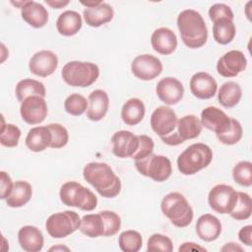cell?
<instances>
[{
	"label": "cell",
	"instance_id": "cell-22",
	"mask_svg": "<svg viewBox=\"0 0 252 252\" xmlns=\"http://www.w3.org/2000/svg\"><path fill=\"white\" fill-rule=\"evenodd\" d=\"M23 20L31 27L40 29L48 22V12L44 6L35 1H28L21 9Z\"/></svg>",
	"mask_w": 252,
	"mask_h": 252
},
{
	"label": "cell",
	"instance_id": "cell-36",
	"mask_svg": "<svg viewBox=\"0 0 252 252\" xmlns=\"http://www.w3.org/2000/svg\"><path fill=\"white\" fill-rule=\"evenodd\" d=\"M89 106L87 98L80 94H72L66 97L64 101L65 111L71 115L79 116L82 115Z\"/></svg>",
	"mask_w": 252,
	"mask_h": 252
},
{
	"label": "cell",
	"instance_id": "cell-6",
	"mask_svg": "<svg viewBox=\"0 0 252 252\" xmlns=\"http://www.w3.org/2000/svg\"><path fill=\"white\" fill-rule=\"evenodd\" d=\"M61 202L69 207H76L83 211H93L96 208L97 198L88 188L76 181L65 182L59 191Z\"/></svg>",
	"mask_w": 252,
	"mask_h": 252
},
{
	"label": "cell",
	"instance_id": "cell-20",
	"mask_svg": "<svg viewBox=\"0 0 252 252\" xmlns=\"http://www.w3.org/2000/svg\"><path fill=\"white\" fill-rule=\"evenodd\" d=\"M196 233L200 239L210 242L219 238L221 233V223L220 220L211 215H202L196 222Z\"/></svg>",
	"mask_w": 252,
	"mask_h": 252
},
{
	"label": "cell",
	"instance_id": "cell-5",
	"mask_svg": "<svg viewBox=\"0 0 252 252\" xmlns=\"http://www.w3.org/2000/svg\"><path fill=\"white\" fill-rule=\"evenodd\" d=\"M61 76L63 81L71 87L86 88L97 80L99 68L92 62L70 61L63 66Z\"/></svg>",
	"mask_w": 252,
	"mask_h": 252
},
{
	"label": "cell",
	"instance_id": "cell-13",
	"mask_svg": "<svg viewBox=\"0 0 252 252\" xmlns=\"http://www.w3.org/2000/svg\"><path fill=\"white\" fill-rule=\"evenodd\" d=\"M247 66V59L240 50H230L224 53L217 63L218 73L224 78L236 77Z\"/></svg>",
	"mask_w": 252,
	"mask_h": 252
},
{
	"label": "cell",
	"instance_id": "cell-12",
	"mask_svg": "<svg viewBox=\"0 0 252 252\" xmlns=\"http://www.w3.org/2000/svg\"><path fill=\"white\" fill-rule=\"evenodd\" d=\"M177 116L168 106H158L151 115V127L159 137L167 136L174 132L177 125Z\"/></svg>",
	"mask_w": 252,
	"mask_h": 252
},
{
	"label": "cell",
	"instance_id": "cell-9",
	"mask_svg": "<svg viewBox=\"0 0 252 252\" xmlns=\"http://www.w3.org/2000/svg\"><path fill=\"white\" fill-rule=\"evenodd\" d=\"M237 201V192L232 186L218 184L214 186L208 195V203L211 209L219 214H229Z\"/></svg>",
	"mask_w": 252,
	"mask_h": 252
},
{
	"label": "cell",
	"instance_id": "cell-27",
	"mask_svg": "<svg viewBox=\"0 0 252 252\" xmlns=\"http://www.w3.org/2000/svg\"><path fill=\"white\" fill-rule=\"evenodd\" d=\"M146 113L144 102L137 97L129 98L122 106L121 118L123 122L129 126L139 124Z\"/></svg>",
	"mask_w": 252,
	"mask_h": 252
},
{
	"label": "cell",
	"instance_id": "cell-17",
	"mask_svg": "<svg viewBox=\"0 0 252 252\" xmlns=\"http://www.w3.org/2000/svg\"><path fill=\"white\" fill-rule=\"evenodd\" d=\"M201 124L203 127L215 132L217 135L228 130L231 117L216 106H208L201 112Z\"/></svg>",
	"mask_w": 252,
	"mask_h": 252
},
{
	"label": "cell",
	"instance_id": "cell-50",
	"mask_svg": "<svg viewBox=\"0 0 252 252\" xmlns=\"http://www.w3.org/2000/svg\"><path fill=\"white\" fill-rule=\"evenodd\" d=\"M101 1H94V0H90V1H81V4L86 6V8H93L100 4Z\"/></svg>",
	"mask_w": 252,
	"mask_h": 252
},
{
	"label": "cell",
	"instance_id": "cell-24",
	"mask_svg": "<svg viewBox=\"0 0 252 252\" xmlns=\"http://www.w3.org/2000/svg\"><path fill=\"white\" fill-rule=\"evenodd\" d=\"M83 16L87 25L93 28H98L106 23H109L113 19L114 12L109 4L101 2L95 7L85 8Z\"/></svg>",
	"mask_w": 252,
	"mask_h": 252
},
{
	"label": "cell",
	"instance_id": "cell-26",
	"mask_svg": "<svg viewBox=\"0 0 252 252\" xmlns=\"http://www.w3.org/2000/svg\"><path fill=\"white\" fill-rule=\"evenodd\" d=\"M82 24V17L78 12L67 10L59 15L56 21V29L61 35L72 36L79 32Z\"/></svg>",
	"mask_w": 252,
	"mask_h": 252
},
{
	"label": "cell",
	"instance_id": "cell-34",
	"mask_svg": "<svg viewBox=\"0 0 252 252\" xmlns=\"http://www.w3.org/2000/svg\"><path fill=\"white\" fill-rule=\"evenodd\" d=\"M252 201L251 197L244 192H237V201L233 210L229 213L230 217L236 220H244L251 217Z\"/></svg>",
	"mask_w": 252,
	"mask_h": 252
},
{
	"label": "cell",
	"instance_id": "cell-31",
	"mask_svg": "<svg viewBox=\"0 0 252 252\" xmlns=\"http://www.w3.org/2000/svg\"><path fill=\"white\" fill-rule=\"evenodd\" d=\"M242 90L239 84L229 81L222 84L218 93L219 102L226 108L235 106L241 99Z\"/></svg>",
	"mask_w": 252,
	"mask_h": 252
},
{
	"label": "cell",
	"instance_id": "cell-51",
	"mask_svg": "<svg viewBox=\"0 0 252 252\" xmlns=\"http://www.w3.org/2000/svg\"><path fill=\"white\" fill-rule=\"evenodd\" d=\"M251 4H252V2L249 1V2L246 4V7H245V13H246V16H247V18H248L249 21H251V14H250V12H249V10H250L249 6H250Z\"/></svg>",
	"mask_w": 252,
	"mask_h": 252
},
{
	"label": "cell",
	"instance_id": "cell-25",
	"mask_svg": "<svg viewBox=\"0 0 252 252\" xmlns=\"http://www.w3.org/2000/svg\"><path fill=\"white\" fill-rule=\"evenodd\" d=\"M51 140V132L47 125H45L32 128L28 132L25 143L29 150L34 153H39L50 147Z\"/></svg>",
	"mask_w": 252,
	"mask_h": 252
},
{
	"label": "cell",
	"instance_id": "cell-33",
	"mask_svg": "<svg viewBox=\"0 0 252 252\" xmlns=\"http://www.w3.org/2000/svg\"><path fill=\"white\" fill-rule=\"evenodd\" d=\"M15 94L18 100L22 102L25 98L32 95H39L44 97L46 95V91L41 82L32 79H24L17 84Z\"/></svg>",
	"mask_w": 252,
	"mask_h": 252
},
{
	"label": "cell",
	"instance_id": "cell-1",
	"mask_svg": "<svg viewBox=\"0 0 252 252\" xmlns=\"http://www.w3.org/2000/svg\"><path fill=\"white\" fill-rule=\"evenodd\" d=\"M85 180L104 198H114L121 191L120 178L104 162H90L83 170Z\"/></svg>",
	"mask_w": 252,
	"mask_h": 252
},
{
	"label": "cell",
	"instance_id": "cell-52",
	"mask_svg": "<svg viewBox=\"0 0 252 252\" xmlns=\"http://www.w3.org/2000/svg\"><path fill=\"white\" fill-rule=\"evenodd\" d=\"M58 249H59V250H67V251L69 250V248H67V247H64V246H56V247L54 246V247L50 248L49 250H50V251H52V250H55V251H56V250H58Z\"/></svg>",
	"mask_w": 252,
	"mask_h": 252
},
{
	"label": "cell",
	"instance_id": "cell-8",
	"mask_svg": "<svg viewBox=\"0 0 252 252\" xmlns=\"http://www.w3.org/2000/svg\"><path fill=\"white\" fill-rule=\"evenodd\" d=\"M81 224L80 216L74 211H64L52 214L45 221V228L53 238H64L77 229Z\"/></svg>",
	"mask_w": 252,
	"mask_h": 252
},
{
	"label": "cell",
	"instance_id": "cell-44",
	"mask_svg": "<svg viewBox=\"0 0 252 252\" xmlns=\"http://www.w3.org/2000/svg\"><path fill=\"white\" fill-rule=\"evenodd\" d=\"M209 17L213 22H215L221 18H227V19L233 20L234 15L230 7L227 6L226 4L216 3L212 5L211 8L209 9Z\"/></svg>",
	"mask_w": 252,
	"mask_h": 252
},
{
	"label": "cell",
	"instance_id": "cell-37",
	"mask_svg": "<svg viewBox=\"0 0 252 252\" xmlns=\"http://www.w3.org/2000/svg\"><path fill=\"white\" fill-rule=\"evenodd\" d=\"M232 177L241 186L249 187L252 184V163L242 160L236 163L232 169Z\"/></svg>",
	"mask_w": 252,
	"mask_h": 252
},
{
	"label": "cell",
	"instance_id": "cell-14",
	"mask_svg": "<svg viewBox=\"0 0 252 252\" xmlns=\"http://www.w3.org/2000/svg\"><path fill=\"white\" fill-rule=\"evenodd\" d=\"M58 67V57L50 50H40L34 53L30 59V71L38 77H48L52 75Z\"/></svg>",
	"mask_w": 252,
	"mask_h": 252
},
{
	"label": "cell",
	"instance_id": "cell-10",
	"mask_svg": "<svg viewBox=\"0 0 252 252\" xmlns=\"http://www.w3.org/2000/svg\"><path fill=\"white\" fill-rule=\"evenodd\" d=\"M48 108L44 97L39 95H32L25 98L20 107L22 119L30 124L36 125L44 121L47 116Z\"/></svg>",
	"mask_w": 252,
	"mask_h": 252
},
{
	"label": "cell",
	"instance_id": "cell-3",
	"mask_svg": "<svg viewBox=\"0 0 252 252\" xmlns=\"http://www.w3.org/2000/svg\"><path fill=\"white\" fill-rule=\"evenodd\" d=\"M213 159L211 148L203 143L192 144L177 158L178 170L184 175H193L206 168Z\"/></svg>",
	"mask_w": 252,
	"mask_h": 252
},
{
	"label": "cell",
	"instance_id": "cell-35",
	"mask_svg": "<svg viewBox=\"0 0 252 252\" xmlns=\"http://www.w3.org/2000/svg\"><path fill=\"white\" fill-rule=\"evenodd\" d=\"M118 244L124 252H138L143 244V238L140 232L136 230H125L118 237Z\"/></svg>",
	"mask_w": 252,
	"mask_h": 252
},
{
	"label": "cell",
	"instance_id": "cell-21",
	"mask_svg": "<svg viewBox=\"0 0 252 252\" xmlns=\"http://www.w3.org/2000/svg\"><path fill=\"white\" fill-rule=\"evenodd\" d=\"M88 101L87 117L92 121L101 120L106 115L109 107V97L106 92L102 90L93 91L89 95Z\"/></svg>",
	"mask_w": 252,
	"mask_h": 252
},
{
	"label": "cell",
	"instance_id": "cell-38",
	"mask_svg": "<svg viewBox=\"0 0 252 252\" xmlns=\"http://www.w3.org/2000/svg\"><path fill=\"white\" fill-rule=\"evenodd\" d=\"M21 137V130L14 124L8 123L4 124L1 127V135H0V143L2 146L7 148H14L18 146L19 140Z\"/></svg>",
	"mask_w": 252,
	"mask_h": 252
},
{
	"label": "cell",
	"instance_id": "cell-48",
	"mask_svg": "<svg viewBox=\"0 0 252 252\" xmlns=\"http://www.w3.org/2000/svg\"><path fill=\"white\" fill-rule=\"evenodd\" d=\"M45 3L54 9H61L67 6L70 1L69 0H45Z\"/></svg>",
	"mask_w": 252,
	"mask_h": 252
},
{
	"label": "cell",
	"instance_id": "cell-47",
	"mask_svg": "<svg viewBox=\"0 0 252 252\" xmlns=\"http://www.w3.org/2000/svg\"><path fill=\"white\" fill-rule=\"evenodd\" d=\"M179 252L181 251H207L206 248L197 245L194 242H184L178 249Z\"/></svg>",
	"mask_w": 252,
	"mask_h": 252
},
{
	"label": "cell",
	"instance_id": "cell-29",
	"mask_svg": "<svg viewBox=\"0 0 252 252\" xmlns=\"http://www.w3.org/2000/svg\"><path fill=\"white\" fill-rule=\"evenodd\" d=\"M32 185L24 180L16 181L13 189L6 199V203L11 208H20L26 205L32 198Z\"/></svg>",
	"mask_w": 252,
	"mask_h": 252
},
{
	"label": "cell",
	"instance_id": "cell-42",
	"mask_svg": "<svg viewBox=\"0 0 252 252\" xmlns=\"http://www.w3.org/2000/svg\"><path fill=\"white\" fill-rule=\"evenodd\" d=\"M99 214L104 221V236L115 235L121 227L120 217L112 211H101Z\"/></svg>",
	"mask_w": 252,
	"mask_h": 252
},
{
	"label": "cell",
	"instance_id": "cell-7",
	"mask_svg": "<svg viewBox=\"0 0 252 252\" xmlns=\"http://www.w3.org/2000/svg\"><path fill=\"white\" fill-rule=\"evenodd\" d=\"M135 166L142 175L150 177L157 182L167 180L172 173L170 159L161 155L152 154L143 159L135 160Z\"/></svg>",
	"mask_w": 252,
	"mask_h": 252
},
{
	"label": "cell",
	"instance_id": "cell-2",
	"mask_svg": "<svg viewBox=\"0 0 252 252\" xmlns=\"http://www.w3.org/2000/svg\"><path fill=\"white\" fill-rule=\"evenodd\" d=\"M177 27L183 43L189 48H200L207 42L208 28L202 15L193 10L186 9L177 17Z\"/></svg>",
	"mask_w": 252,
	"mask_h": 252
},
{
	"label": "cell",
	"instance_id": "cell-11",
	"mask_svg": "<svg viewBox=\"0 0 252 252\" xmlns=\"http://www.w3.org/2000/svg\"><path fill=\"white\" fill-rule=\"evenodd\" d=\"M131 70L136 78L142 81H151L160 75L162 63L154 55L141 54L132 61Z\"/></svg>",
	"mask_w": 252,
	"mask_h": 252
},
{
	"label": "cell",
	"instance_id": "cell-39",
	"mask_svg": "<svg viewBox=\"0 0 252 252\" xmlns=\"http://www.w3.org/2000/svg\"><path fill=\"white\" fill-rule=\"evenodd\" d=\"M242 134L243 130L240 122L234 118H231L228 130L222 134L217 135V137L220 142L224 145H234L240 141V139L242 138Z\"/></svg>",
	"mask_w": 252,
	"mask_h": 252
},
{
	"label": "cell",
	"instance_id": "cell-4",
	"mask_svg": "<svg viewBox=\"0 0 252 252\" xmlns=\"http://www.w3.org/2000/svg\"><path fill=\"white\" fill-rule=\"evenodd\" d=\"M162 214L177 227H186L193 220V209L187 199L178 192L165 195L160 203Z\"/></svg>",
	"mask_w": 252,
	"mask_h": 252
},
{
	"label": "cell",
	"instance_id": "cell-45",
	"mask_svg": "<svg viewBox=\"0 0 252 252\" xmlns=\"http://www.w3.org/2000/svg\"><path fill=\"white\" fill-rule=\"evenodd\" d=\"M0 183H1V199H7L8 196L10 195L12 189H13V181L11 179V177L9 176V174L5 171H1L0 172Z\"/></svg>",
	"mask_w": 252,
	"mask_h": 252
},
{
	"label": "cell",
	"instance_id": "cell-32",
	"mask_svg": "<svg viewBox=\"0 0 252 252\" xmlns=\"http://www.w3.org/2000/svg\"><path fill=\"white\" fill-rule=\"evenodd\" d=\"M80 231L92 238L104 236V221L101 215L89 214L81 219V224L79 227Z\"/></svg>",
	"mask_w": 252,
	"mask_h": 252
},
{
	"label": "cell",
	"instance_id": "cell-46",
	"mask_svg": "<svg viewBox=\"0 0 252 252\" xmlns=\"http://www.w3.org/2000/svg\"><path fill=\"white\" fill-rule=\"evenodd\" d=\"M238 238L243 244H245L247 246H251V244H252V225L248 224V225L243 226L238 232Z\"/></svg>",
	"mask_w": 252,
	"mask_h": 252
},
{
	"label": "cell",
	"instance_id": "cell-41",
	"mask_svg": "<svg viewBox=\"0 0 252 252\" xmlns=\"http://www.w3.org/2000/svg\"><path fill=\"white\" fill-rule=\"evenodd\" d=\"M47 127L49 128L52 136L50 148L61 149L65 147L69 141V134L67 129L58 123L48 124Z\"/></svg>",
	"mask_w": 252,
	"mask_h": 252
},
{
	"label": "cell",
	"instance_id": "cell-16",
	"mask_svg": "<svg viewBox=\"0 0 252 252\" xmlns=\"http://www.w3.org/2000/svg\"><path fill=\"white\" fill-rule=\"evenodd\" d=\"M112 153L117 158H132L139 147V137L127 130H120L111 137Z\"/></svg>",
	"mask_w": 252,
	"mask_h": 252
},
{
	"label": "cell",
	"instance_id": "cell-30",
	"mask_svg": "<svg viewBox=\"0 0 252 252\" xmlns=\"http://www.w3.org/2000/svg\"><path fill=\"white\" fill-rule=\"evenodd\" d=\"M213 36L214 39L222 45L230 43L236 32L233 20L227 18H221L213 22Z\"/></svg>",
	"mask_w": 252,
	"mask_h": 252
},
{
	"label": "cell",
	"instance_id": "cell-28",
	"mask_svg": "<svg viewBox=\"0 0 252 252\" xmlns=\"http://www.w3.org/2000/svg\"><path fill=\"white\" fill-rule=\"evenodd\" d=\"M177 131L175 132L179 139L184 143L186 140H191L197 138L203 129L200 119L193 115H185L178 119L176 125Z\"/></svg>",
	"mask_w": 252,
	"mask_h": 252
},
{
	"label": "cell",
	"instance_id": "cell-40",
	"mask_svg": "<svg viewBox=\"0 0 252 252\" xmlns=\"http://www.w3.org/2000/svg\"><path fill=\"white\" fill-rule=\"evenodd\" d=\"M147 249L150 252H171L173 250L172 241L166 235L154 233L148 239Z\"/></svg>",
	"mask_w": 252,
	"mask_h": 252
},
{
	"label": "cell",
	"instance_id": "cell-18",
	"mask_svg": "<svg viewBox=\"0 0 252 252\" xmlns=\"http://www.w3.org/2000/svg\"><path fill=\"white\" fill-rule=\"evenodd\" d=\"M190 91L194 96L200 99L213 97L218 90L217 81L206 72H198L190 79Z\"/></svg>",
	"mask_w": 252,
	"mask_h": 252
},
{
	"label": "cell",
	"instance_id": "cell-19",
	"mask_svg": "<svg viewBox=\"0 0 252 252\" xmlns=\"http://www.w3.org/2000/svg\"><path fill=\"white\" fill-rule=\"evenodd\" d=\"M151 43L155 51L162 55L171 54L177 47V37L168 28H158L151 36Z\"/></svg>",
	"mask_w": 252,
	"mask_h": 252
},
{
	"label": "cell",
	"instance_id": "cell-15",
	"mask_svg": "<svg viewBox=\"0 0 252 252\" xmlns=\"http://www.w3.org/2000/svg\"><path fill=\"white\" fill-rule=\"evenodd\" d=\"M156 93L162 102L167 105H173L182 99L184 87L176 78L165 77L159 80L157 84Z\"/></svg>",
	"mask_w": 252,
	"mask_h": 252
},
{
	"label": "cell",
	"instance_id": "cell-43",
	"mask_svg": "<svg viewBox=\"0 0 252 252\" xmlns=\"http://www.w3.org/2000/svg\"><path fill=\"white\" fill-rule=\"evenodd\" d=\"M139 137V147L135 154L132 156V158L135 160L143 159L154 152V141L150 136L147 135H138Z\"/></svg>",
	"mask_w": 252,
	"mask_h": 252
},
{
	"label": "cell",
	"instance_id": "cell-49",
	"mask_svg": "<svg viewBox=\"0 0 252 252\" xmlns=\"http://www.w3.org/2000/svg\"><path fill=\"white\" fill-rule=\"evenodd\" d=\"M221 251H227V252H235V251H240L242 252L243 251V248L239 245H237V243H234V242H229V243H226L221 249Z\"/></svg>",
	"mask_w": 252,
	"mask_h": 252
},
{
	"label": "cell",
	"instance_id": "cell-23",
	"mask_svg": "<svg viewBox=\"0 0 252 252\" xmlns=\"http://www.w3.org/2000/svg\"><path fill=\"white\" fill-rule=\"evenodd\" d=\"M18 240L22 249L27 252H38L44 244L42 232L32 225L21 227L18 232Z\"/></svg>",
	"mask_w": 252,
	"mask_h": 252
}]
</instances>
